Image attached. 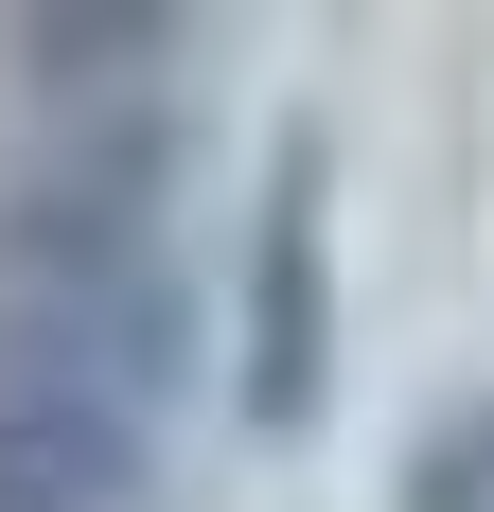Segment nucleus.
Wrapping results in <instances>:
<instances>
[{"label":"nucleus","instance_id":"obj_1","mask_svg":"<svg viewBox=\"0 0 494 512\" xmlns=\"http://www.w3.org/2000/svg\"><path fill=\"white\" fill-rule=\"evenodd\" d=\"M195 389V283L159 248V142L0 195V512H124Z\"/></svg>","mask_w":494,"mask_h":512},{"label":"nucleus","instance_id":"obj_2","mask_svg":"<svg viewBox=\"0 0 494 512\" xmlns=\"http://www.w3.org/2000/svg\"><path fill=\"white\" fill-rule=\"evenodd\" d=\"M318 389H336V212H318V142H283L247 212V424L300 442Z\"/></svg>","mask_w":494,"mask_h":512}]
</instances>
